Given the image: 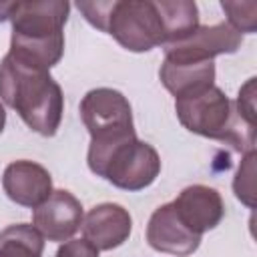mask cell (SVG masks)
I'll list each match as a JSON object with an SVG mask.
<instances>
[{
  "label": "cell",
  "instance_id": "cell-1",
  "mask_svg": "<svg viewBox=\"0 0 257 257\" xmlns=\"http://www.w3.org/2000/svg\"><path fill=\"white\" fill-rule=\"evenodd\" d=\"M0 98L34 133L42 137L56 135L64 112V96L48 70L34 68L6 54L0 62Z\"/></svg>",
  "mask_w": 257,
  "mask_h": 257
},
{
  "label": "cell",
  "instance_id": "cell-2",
  "mask_svg": "<svg viewBox=\"0 0 257 257\" xmlns=\"http://www.w3.org/2000/svg\"><path fill=\"white\" fill-rule=\"evenodd\" d=\"M175 112L181 124L199 137L223 141L239 153L255 151V124L247 122L215 84L175 98Z\"/></svg>",
  "mask_w": 257,
  "mask_h": 257
},
{
  "label": "cell",
  "instance_id": "cell-3",
  "mask_svg": "<svg viewBox=\"0 0 257 257\" xmlns=\"http://www.w3.org/2000/svg\"><path fill=\"white\" fill-rule=\"evenodd\" d=\"M88 169L124 191H143L161 173V157L155 147L137 137L88 147Z\"/></svg>",
  "mask_w": 257,
  "mask_h": 257
},
{
  "label": "cell",
  "instance_id": "cell-4",
  "mask_svg": "<svg viewBox=\"0 0 257 257\" xmlns=\"http://www.w3.org/2000/svg\"><path fill=\"white\" fill-rule=\"evenodd\" d=\"M106 34L131 52H147L165 46L163 24L155 0H114Z\"/></svg>",
  "mask_w": 257,
  "mask_h": 257
},
{
  "label": "cell",
  "instance_id": "cell-5",
  "mask_svg": "<svg viewBox=\"0 0 257 257\" xmlns=\"http://www.w3.org/2000/svg\"><path fill=\"white\" fill-rule=\"evenodd\" d=\"M80 118L90 133V143H110L137 137L133 108L126 96L114 88H92L80 100Z\"/></svg>",
  "mask_w": 257,
  "mask_h": 257
},
{
  "label": "cell",
  "instance_id": "cell-6",
  "mask_svg": "<svg viewBox=\"0 0 257 257\" xmlns=\"http://www.w3.org/2000/svg\"><path fill=\"white\" fill-rule=\"evenodd\" d=\"M70 4L64 0L14 2L10 10L12 36L18 38H52L64 34Z\"/></svg>",
  "mask_w": 257,
  "mask_h": 257
},
{
  "label": "cell",
  "instance_id": "cell-7",
  "mask_svg": "<svg viewBox=\"0 0 257 257\" xmlns=\"http://www.w3.org/2000/svg\"><path fill=\"white\" fill-rule=\"evenodd\" d=\"M80 201L64 189H56L32 213V225L48 241H68L82 225Z\"/></svg>",
  "mask_w": 257,
  "mask_h": 257
},
{
  "label": "cell",
  "instance_id": "cell-8",
  "mask_svg": "<svg viewBox=\"0 0 257 257\" xmlns=\"http://www.w3.org/2000/svg\"><path fill=\"white\" fill-rule=\"evenodd\" d=\"M243 36L227 22L199 26L181 42L165 46V56L181 60H213L219 54H233L241 48Z\"/></svg>",
  "mask_w": 257,
  "mask_h": 257
},
{
  "label": "cell",
  "instance_id": "cell-9",
  "mask_svg": "<svg viewBox=\"0 0 257 257\" xmlns=\"http://www.w3.org/2000/svg\"><path fill=\"white\" fill-rule=\"evenodd\" d=\"M147 241L155 251L189 257L201 245V235L189 231L179 215L175 213L173 203H165L153 211L147 225Z\"/></svg>",
  "mask_w": 257,
  "mask_h": 257
},
{
  "label": "cell",
  "instance_id": "cell-10",
  "mask_svg": "<svg viewBox=\"0 0 257 257\" xmlns=\"http://www.w3.org/2000/svg\"><path fill=\"white\" fill-rule=\"evenodd\" d=\"M173 207L183 225L197 235L215 229L225 215V205L219 191L207 185L185 187L173 201Z\"/></svg>",
  "mask_w": 257,
  "mask_h": 257
},
{
  "label": "cell",
  "instance_id": "cell-11",
  "mask_svg": "<svg viewBox=\"0 0 257 257\" xmlns=\"http://www.w3.org/2000/svg\"><path fill=\"white\" fill-rule=\"evenodd\" d=\"M82 233L88 243L98 251H110L120 247L133 229L131 213L116 203H100L82 217Z\"/></svg>",
  "mask_w": 257,
  "mask_h": 257
},
{
  "label": "cell",
  "instance_id": "cell-12",
  "mask_svg": "<svg viewBox=\"0 0 257 257\" xmlns=\"http://www.w3.org/2000/svg\"><path fill=\"white\" fill-rule=\"evenodd\" d=\"M2 189L16 205L34 209L52 193V177L34 161H14L4 169Z\"/></svg>",
  "mask_w": 257,
  "mask_h": 257
},
{
  "label": "cell",
  "instance_id": "cell-13",
  "mask_svg": "<svg viewBox=\"0 0 257 257\" xmlns=\"http://www.w3.org/2000/svg\"><path fill=\"white\" fill-rule=\"evenodd\" d=\"M163 86L175 96H187L215 84L213 60H181L165 56L159 70Z\"/></svg>",
  "mask_w": 257,
  "mask_h": 257
},
{
  "label": "cell",
  "instance_id": "cell-14",
  "mask_svg": "<svg viewBox=\"0 0 257 257\" xmlns=\"http://www.w3.org/2000/svg\"><path fill=\"white\" fill-rule=\"evenodd\" d=\"M163 34L165 46L175 44L191 36L199 28V8L191 0H155Z\"/></svg>",
  "mask_w": 257,
  "mask_h": 257
},
{
  "label": "cell",
  "instance_id": "cell-15",
  "mask_svg": "<svg viewBox=\"0 0 257 257\" xmlns=\"http://www.w3.org/2000/svg\"><path fill=\"white\" fill-rule=\"evenodd\" d=\"M44 237L34 225L16 223L0 231V257H42Z\"/></svg>",
  "mask_w": 257,
  "mask_h": 257
},
{
  "label": "cell",
  "instance_id": "cell-16",
  "mask_svg": "<svg viewBox=\"0 0 257 257\" xmlns=\"http://www.w3.org/2000/svg\"><path fill=\"white\" fill-rule=\"evenodd\" d=\"M223 12L227 14V24L241 32H255L257 30V2H231L223 0L221 2Z\"/></svg>",
  "mask_w": 257,
  "mask_h": 257
},
{
  "label": "cell",
  "instance_id": "cell-17",
  "mask_svg": "<svg viewBox=\"0 0 257 257\" xmlns=\"http://www.w3.org/2000/svg\"><path fill=\"white\" fill-rule=\"evenodd\" d=\"M255 151L245 153V159L241 161L235 181H233V191L235 197L245 203L247 207H253V197H255Z\"/></svg>",
  "mask_w": 257,
  "mask_h": 257
},
{
  "label": "cell",
  "instance_id": "cell-18",
  "mask_svg": "<svg viewBox=\"0 0 257 257\" xmlns=\"http://www.w3.org/2000/svg\"><path fill=\"white\" fill-rule=\"evenodd\" d=\"M112 4L114 0H108V2H76V8L82 12V16L98 30L106 32V24H108V14L112 10Z\"/></svg>",
  "mask_w": 257,
  "mask_h": 257
},
{
  "label": "cell",
  "instance_id": "cell-19",
  "mask_svg": "<svg viewBox=\"0 0 257 257\" xmlns=\"http://www.w3.org/2000/svg\"><path fill=\"white\" fill-rule=\"evenodd\" d=\"M235 110L251 124H255V78H249L237 94V100L233 102Z\"/></svg>",
  "mask_w": 257,
  "mask_h": 257
},
{
  "label": "cell",
  "instance_id": "cell-20",
  "mask_svg": "<svg viewBox=\"0 0 257 257\" xmlns=\"http://www.w3.org/2000/svg\"><path fill=\"white\" fill-rule=\"evenodd\" d=\"M56 257H98V249L86 239H68L58 247Z\"/></svg>",
  "mask_w": 257,
  "mask_h": 257
},
{
  "label": "cell",
  "instance_id": "cell-21",
  "mask_svg": "<svg viewBox=\"0 0 257 257\" xmlns=\"http://www.w3.org/2000/svg\"><path fill=\"white\" fill-rule=\"evenodd\" d=\"M12 4H14V2H0V22H4V20H8V18H10Z\"/></svg>",
  "mask_w": 257,
  "mask_h": 257
},
{
  "label": "cell",
  "instance_id": "cell-22",
  "mask_svg": "<svg viewBox=\"0 0 257 257\" xmlns=\"http://www.w3.org/2000/svg\"><path fill=\"white\" fill-rule=\"evenodd\" d=\"M4 124H6V110H4V106L0 102V133L4 131Z\"/></svg>",
  "mask_w": 257,
  "mask_h": 257
}]
</instances>
